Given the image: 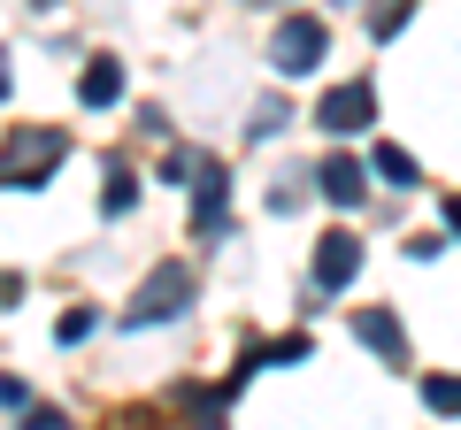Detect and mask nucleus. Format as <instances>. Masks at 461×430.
<instances>
[{"label":"nucleus","instance_id":"1","mask_svg":"<svg viewBox=\"0 0 461 430\" xmlns=\"http://www.w3.org/2000/svg\"><path fill=\"white\" fill-rule=\"evenodd\" d=\"M62 162H69V131H54V123H23V131L0 139V193H39Z\"/></svg>","mask_w":461,"mask_h":430},{"label":"nucleus","instance_id":"2","mask_svg":"<svg viewBox=\"0 0 461 430\" xmlns=\"http://www.w3.org/2000/svg\"><path fill=\"white\" fill-rule=\"evenodd\" d=\"M185 300H193V269H185V262H154V269H147V284L123 300V323H131V331H147V323H169V315H185Z\"/></svg>","mask_w":461,"mask_h":430},{"label":"nucleus","instance_id":"3","mask_svg":"<svg viewBox=\"0 0 461 430\" xmlns=\"http://www.w3.org/2000/svg\"><path fill=\"white\" fill-rule=\"evenodd\" d=\"M377 123V85L369 77H354V85H330L323 100H315V131H339V139H354V131H369Z\"/></svg>","mask_w":461,"mask_h":430},{"label":"nucleus","instance_id":"4","mask_svg":"<svg viewBox=\"0 0 461 430\" xmlns=\"http://www.w3.org/2000/svg\"><path fill=\"white\" fill-rule=\"evenodd\" d=\"M323 54H330V31H323L315 16H285L277 39H269V62H277V77H308Z\"/></svg>","mask_w":461,"mask_h":430},{"label":"nucleus","instance_id":"5","mask_svg":"<svg viewBox=\"0 0 461 430\" xmlns=\"http://www.w3.org/2000/svg\"><path fill=\"white\" fill-rule=\"evenodd\" d=\"M354 269H362V238L354 231H323L315 238V284H323V292L354 284Z\"/></svg>","mask_w":461,"mask_h":430},{"label":"nucleus","instance_id":"6","mask_svg":"<svg viewBox=\"0 0 461 430\" xmlns=\"http://www.w3.org/2000/svg\"><path fill=\"white\" fill-rule=\"evenodd\" d=\"M354 338H362V346L377 354L384 369L408 362V331H400V315H393V308H362V315H354Z\"/></svg>","mask_w":461,"mask_h":430},{"label":"nucleus","instance_id":"7","mask_svg":"<svg viewBox=\"0 0 461 430\" xmlns=\"http://www.w3.org/2000/svg\"><path fill=\"white\" fill-rule=\"evenodd\" d=\"M315 184H323V200H339V208H362L369 200V169L354 162V154H330V162L315 169Z\"/></svg>","mask_w":461,"mask_h":430},{"label":"nucleus","instance_id":"8","mask_svg":"<svg viewBox=\"0 0 461 430\" xmlns=\"http://www.w3.org/2000/svg\"><path fill=\"white\" fill-rule=\"evenodd\" d=\"M77 100L85 108H115V100H123V62H115V54H93L85 77H77Z\"/></svg>","mask_w":461,"mask_h":430},{"label":"nucleus","instance_id":"9","mask_svg":"<svg viewBox=\"0 0 461 430\" xmlns=\"http://www.w3.org/2000/svg\"><path fill=\"white\" fill-rule=\"evenodd\" d=\"M193 184H200V231H215V223H223V193H230V177H223V162H208V154H200V169H193Z\"/></svg>","mask_w":461,"mask_h":430},{"label":"nucleus","instance_id":"10","mask_svg":"<svg viewBox=\"0 0 461 430\" xmlns=\"http://www.w3.org/2000/svg\"><path fill=\"white\" fill-rule=\"evenodd\" d=\"M423 408H430V415H461V377H454V369L423 377Z\"/></svg>","mask_w":461,"mask_h":430},{"label":"nucleus","instance_id":"11","mask_svg":"<svg viewBox=\"0 0 461 430\" xmlns=\"http://www.w3.org/2000/svg\"><path fill=\"white\" fill-rule=\"evenodd\" d=\"M408 16H415V0H377V8H369V39H400Z\"/></svg>","mask_w":461,"mask_h":430},{"label":"nucleus","instance_id":"12","mask_svg":"<svg viewBox=\"0 0 461 430\" xmlns=\"http://www.w3.org/2000/svg\"><path fill=\"white\" fill-rule=\"evenodd\" d=\"M369 169H377L384 184H415V162H408L400 147H369Z\"/></svg>","mask_w":461,"mask_h":430},{"label":"nucleus","instance_id":"13","mask_svg":"<svg viewBox=\"0 0 461 430\" xmlns=\"http://www.w3.org/2000/svg\"><path fill=\"white\" fill-rule=\"evenodd\" d=\"M131 200H139V177H131L123 162H115V169H108V193H100V208H108V215H123Z\"/></svg>","mask_w":461,"mask_h":430},{"label":"nucleus","instance_id":"14","mask_svg":"<svg viewBox=\"0 0 461 430\" xmlns=\"http://www.w3.org/2000/svg\"><path fill=\"white\" fill-rule=\"evenodd\" d=\"M285 131V100H254V139Z\"/></svg>","mask_w":461,"mask_h":430},{"label":"nucleus","instance_id":"15","mask_svg":"<svg viewBox=\"0 0 461 430\" xmlns=\"http://www.w3.org/2000/svg\"><path fill=\"white\" fill-rule=\"evenodd\" d=\"M85 331H93V315H85V308H69V315H62V323H54V338H62V346H77V338H85Z\"/></svg>","mask_w":461,"mask_h":430},{"label":"nucleus","instance_id":"16","mask_svg":"<svg viewBox=\"0 0 461 430\" xmlns=\"http://www.w3.org/2000/svg\"><path fill=\"white\" fill-rule=\"evenodd\" d=\"M193 169H200V154H185V147H169V162H162V177H169V184H185V177H193Z\"/></svg>","mask_w":461,"mask_h":430},{"label":"nucleus","instance_id":"17","mask_svg":"<svg viewBox=\"0 0 461 430\" xmlns=\"http://www.w3.org/2000/svg\"><path fill=\"white\" fill-rule=\"evenodd\" d=\"M0 408H32V392H23V377H0Z\"/></svg>","mask_w":461,"mask_h":430},{"label":"nucleus","instance_id":"18","mask_svg":"<svg viewBox=\"0 0 461 430\" xmlns=\"http://www.w3.org/2000/svg\"><path fill=\"white\" fill-rule=\"evenodd\" d=\"M23 300V277H0V308H16Z\"/></svg>","mask_w":461,"mask_h":430},{"label":"nucleus","instance_id":"19","mask_svg":"<svg viewBox=\"0 0 461 430\" xmlns=\"http://www.w3.org/2000/svg\"><path fill=\"white\" fill-rule=\"evenodd\" d=\"M446 231H461V193H446Z\"/></svg>","mask_w":461,"mask_h":430},{"label":"nucleus","instance_id":"20","mask_svg":"<svg viewBox=\"0 0 461 430\" xmlns=\"http://www.w3.org/2000/svg\"><path fill=\"white\" fill-rule=\"evenodd\" d=\"M8 85H16V77H8V47H0V100H8Z\"/></svg>","mask_w":461,"mask_h":430},{"label":"nucleus","instance_id":"21","mask_svg":"<svg viewBox=\"0 0 461 430\" xmlns=\"http://www.w3.org/2000/svg\"><path fill=\"white\" fill-rule=\"evenodd\" d=\"M247 8H277V0H247Z\"/></svg>","mask_w":461,"mask_h":430}]
</instances>
